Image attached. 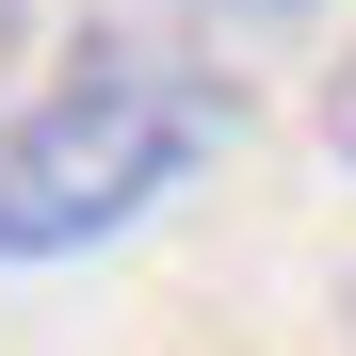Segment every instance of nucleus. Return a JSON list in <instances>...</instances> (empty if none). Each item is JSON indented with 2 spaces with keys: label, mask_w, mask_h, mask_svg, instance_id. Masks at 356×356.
Here are the masks:
<instances>
[{
  "label": "nucleus",
  "mask_w": 356,
  "mask_h": 356,
  "mask_svg": "<svg viewBox=\"0 0 356 356\" xmlns=\"http://www.w3.org/2000/svg\"><path fill=\"white\" fill-rule=\"evenodd\" d=\"M324 146H340V162H356V65H340V81H324Z\"/></svg>",
  "instance_id": "nucleus-2"
},
{
  "label": "nucleus",
  "mask_w": 356,
  "mask_h": 356,
  "mask_svg": "<svg viewBox=\"0 0 356 356\" xmlns=\"http://www.w3.org/2000/svg\"><path fill=\"white\" fill-rule=\"evenodd\" d=\"M211 81L195 65H146V49H97V65H65L49 97L0 113V259H97L113 227H146L178 178L211 162Z\"/></svg>",
  "instance_id": "nucleus-1"
},
{
  "label": "nucleus",
  "mask_w": 356,
  "mask_h": 356,
  "mask_svg": "<svg viewBox=\"0 0 356 356\" xmlns=\"http://www.w3.org/2000/svg\"><path fill=\"white\" fill-rule=\"evenodd\" d=\"M0 65H17V0H0Z\"/></svg>",
  "instance_id": "nucleus-4"
},
{
  "label": "nucleus",
  "mask_w": 356,
  "mask_h": 356,
  "mask_svg": "<svg viewBox=\"0 0 356 356\" xmlns=\"http://www.w3.org/2000/svg\"><path fill=\"white\" fill-rule=\"evenodd\" d=\"M227 17H308V0H227Z\"/></svg>",
  "instance_id": "nucleus-3"
}]
</instances>
